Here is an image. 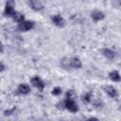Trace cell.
I'll return each mask as SVG.
<instances>
[{
    "instance_id": "1",
    "label": "cell",
    "mask_w": 121,
    "mask_h": 121,
    "mask_svg": "<svg viewBox=\"0 0 121 121\" xmlns=\"http://www.w3.org/2000/svg\"><path fill=\"white\" fill-rule=\"evenodd\" d=\"M35 27V22L30 21V20H25L24 22L18 24L17 29L21 32H27Z\"/></svg>"
},
{
    "instance_id": "2",
    "label": "cell",
    "mask_w": 121,
    "mask_h": 121,
    "mask_svg": "<svg viewBox=\"0 0 121 121\" xmlns=\"http://www.w3.org/2000/svg\"><path fill=\"white\" fill-rule=\"evenodd\" d=\"M64 106H65V110L69 111L70 112L76 113L78 112V103L75 101V99L72 98H65L64 99Z\"/></svg>"
},
{
    "instance_id": "3",
    "label": "cell",
    "mask_w": 121,
    "mask_h": 121,
    "mask_svg": "<svg viewBox=\"0 0 121 121\" xmlns=\"http://www.w3.org/2000/svg\"><path fill=\"white\" fill-rule=\"evenodd\" d=\"M30 83L33 87H35L36 89L40 90V91H43L45 87V83L44 81L38 76H35V77H32L30 78Z\"/></svg>"
},
{
    "instance_id": "4",
    "label": "cell",
    "mask_w": 121,
    "mask_h": 121,
    "mask_svg": "<svg viewBox=\"0 0 121 121\" xmlns=\"http://www.w3.org/2000/svg\"><path fill=\"white\" fill-rule=\"evenodd\" d=\"M16 12L15 9H14V3L12 1H9L6 2L5 8H4V15L6 17H11L14 15V13Z\"/></svg>"
},
{
    "instance_id": "5",
    "label": "cell",
    "mask_w": 121,
    "mask_h": 121,
    "mask_svg": "<svg viewBox=\"0 0 121 121\" xmlns=\"http://www.w3.org/2000/svg\"><path fill=\"white\" fill-rule=\"evenodd\" d=\"M90 16H91V18L94 22H100V21L104 20L105 17H106L105 13L100 9H94L90 13Z\"/></svg>"
},
{
    "instance_id": "6",
    "label": "cell",
    "mask_w": 121,
    "mask_h": 121,
    "mask_svg": "<svg viewBox=\"0 0 121 121\" xmlns=\"http://www.w3.org/2000/svg\"><path fill=\"white\" fill-rule=\"evenodd\" d=\"M51 22L58 27H63L65 26V20L60 14H54L51 16Z\"/></svg>"
},
{
    "instance_id": "7",
    "label": "cell",
    "mask_w": 121,
    "mask_h": 121,
    "mask_svg": "<svg viewBox=\"0 0 121 121\" xmlns=\"http://www.w3.org/2000/svg\"><path fill=\"white\" fill-rule=\"evenodd\" d=\"M27 5L31 9H33L35 11H41L44 8L43 4L39 0H29V1H27Z\"/></svg>"
},
{
    "instance_id": "8",
    "label": "cell",
    "mask_w": 121,
    "mask_h": 121,
    "mask_svg": "<svg viewBox=\"0 0 121 121\" xmlns=\"http://www.w3.org/2000/svg\"><path fill=\"white\" fill-rule=\"evenodd\" d=\"M103 90L110 97H112V98H117L118 97V91L116 90L115 87H113L112 85H104Z\"/></svg>"
},
{
    "instance_id": "9",
    "label": "cell",
    "mask_w": 121,
    "mask_h": 121,
    "mask_svg": "<svg viewBox=\"0 0 121 121\" xmlns=\"http://www.w3.org/2000/svg\"><path fill=\"white\" fill-rule=\"evenodd\" d=\"M16 92L18 95H28L30 92H31V88L28 84L26 83H21L18 85L17 89H16Z\"/></svg>"
},
{
    "instance_id": "10",
    "label": "cell",
    "mask_w": 121,
    "mask_h": 121,
    "mask_svg": "<svg viewBox=\"0 0 121 121\" xmlns=\"http://www.w3.org/2000/svg\"><path fill=\"white\" fill-rule=\"evenodd\" d=\"M100 52H101V54H102L107 60H113L115 59V57H116V53H115L113 50H112L111 48L104 47V48H102V49L100 50Z\"/></svg>"
},
{
    "instance_id": "11",
    "label": "cell",
    "mask_w": 121,
    "mask_h": 121,
    "mask_svg": "<svg viewBox=\"0 0 121 121\" xmlns=\"http://www.w3.org/2000/svg\"><path fill=\"white\" fill-rule=\"evenodd\" d=\"M70 64H71V68L73 69H80L82 67V62L78 57L70 58Z\"/></svg>"
},
{
    "instance_id": "12",
    "label": "cell",
    "mask_w": 121,
    "mask_h": 121,
    "mask_svg": "<svg viewBox=\"0 0 121 121\" xmlns=\"http://www.w3.org/2000/svg\"><path fill=\"white\" fill-rule=\"evenodd\" d=\"M109 78L113 82H120L121 81V75L117 70H112L109 73Z\"/></svg>"
},
{
    "instance_id": "13",
    "label": "cell",
    "mask_w": 121,
    "mask_h": 121,
    "mask_svg": "<svg viewBox=\"0 0 121 121\" xmlns=\"http://www.w3.org/2000/svg\"><path fill=\"white\" fill-rule=\"evenodd\" d=\"M60 65L61 68L68 70L71 69V64H70V59H68L67 57H63L60 60Z\"/></svg>"
},
{
    "instance_id": "14",
    "label": "cell",
    "mask_w": 121,
    "mask_h": 121,
    "mask_svg": "<svg viewBox=\"0 0 121 121\" xmlns=\"http://www.w3.org/2000/svg\"><path fill=\"white\" fill-rule=\"evenodd\" d=\"M12 20H13L15 23L20 24V23L24 22L26 19H25V15H24L23 13H21V12H19V11H16V12L14 13V15L12 16Z\"/></svg>"
},
{
    "instance_id": "15",
    "label": "cell",
    "mask_w": 121,
    "mask_h": 121,
    "mask_svg": "<svg viewBox=\"0 0 121 121\" xmlns=\"http://www.w3.org/2000/svg\"><path fill=\"white\" fill-rule=\"evenodd\" d=\"M92 100V93L91 92H85L81 95V101L84 104H89Z\"/></svg>"
},
{
    "instance_id": "16",
    "label": "cell",
    "mask_w": 121,
    "mask_h": 121,
    "mask_svg": "<svg viewBox=\"0 0 121 121\" xmlns=\"http://www.w3.org/2000/svg\"><path fill=\"white\" fill-rule=\"evenodd\" d=\"M61 93H62V89H61L60 87H59V86L54 87V88L52 89V91H51V94H52L53 95H55V96H59V95H60Z\"/></svg>"
},
{
    "instance_id": "17",
    "label": "cell",
    "mask_w": 121,
    "mask_h": 121,
    "mask_svg": "<svg viewBox=\"0 0 121 121\" xmlns=\"http://www.w3.org/2000/svg\"><path fill=\"white\" fill-rule=\"evenodd\" d=\"M75 96H76V94H75L74 90H68L66 92V94H65V98H72V99H74Z\"/></svg>"
},
{
    "instance_id": "18",
    "label": "cell",
    "mask_w": 121,
    "mask_h": 121,
    "mask_svg": "<svg viewBox=\"0 0 121 121\" xmlns=\"http://www.w3.org/2000/svg\"><path fill=\"white\" fill-rule=\"evenodd\" d=\"M16 111V108L15 107H12L11 109H7L5 112H4V115H11L12 113H14V112Z\"/></svg>"
},
{
    "instance_id": "19",
    "label": "cell",
    "mask_w": 121,
    "mask_h": 121,
    "mask_svg": "<svg viewBox=\"0 0 121 121\" xmlns=\"http://www.w3.org/2000/svg\"><path fill=\"white\" fill-rule=\"evenodd\" d=\"M56 107H57V109H59V110H64V109H65V106H64V100L58 102V103L56 104Z\"/></svg>"
},
{
    "instance_id": "20",
    "label": "cell",
    "mask_w": 121,
    "mask_h": 121,
    "mask_svg": "<svg viewBox=\"0 0 121 121\" xmlns=\"http://www.w3.org/2000/svg\"><path fill=\"white\" fill-rule=\"evenodd\" d=\"M6 68H7V67H6V65L4 64V62L1 61V62H0V71H1V72H4V71L6 70Z\"/></svg>"
},
{
    "instance_id": "21",
    "label": "cell",
    "mask_w": 121,
    "mask_h": 121,
    "mask_svg": "<svg viewBox=\"0 0 121 121\" xmlns=\"http://www.w3.org/2000/svg\"><path fill=\"white\" fill-rule=\"evenodd\" d=\"M85 121H100L98 118H96V117H95V116H92V117H89V118H87Z\"/></svg>"
},
{
    "instance_id": "22",
    "label": "cell",
    "mask_w": 121,
    "mask_h": 121,
    "mask_svg": "<svg viewBox=\"0 0 121 121\" xmlns=\"http://www.w3.org/2000/svg\"><path fill=\"white\" fill-rule=\"evenodd\" d=\"M1 53H4V44H1Z\"/></svg>"
},
{
    "instance_id": "23",
    "label": "cell",
    "mask_w": 121,
    "mask_h": 121,
    "mask_svg": "<svg viewBox=\"0 0 121 121\" xmlns=\"http://www.w3.org/2000/svg\"><path fill=\"white\" fill-rule=\"evenodd\" d=\"M119 110L121 111V104H120V107H119Z\"/></svg>"
},
{
    "instance_id": "24",
    "label": "cell",
    "mask_w": 121,
    "mask_h": 121,
    "mask_svg": "<svg viewBox=\"0 0 121 121\" xmlns=\"http://www.w3.org/2000/svg\"><path fill=\"white\" fill-rule=\"evenodd\" d=\"M60 121H66V120H60Z\"/></svg>"
}]
</instances>
